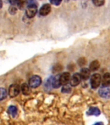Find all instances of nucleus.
Returning <instances> with one entry per match:
<instances>
[{
    "label": "nucleus",
    "mask_w": 110,
    "mask_h": 125,
    "mask_svg": "<svg viewBox=\"0 0 110 125\" xmlns=\"http://www.w3.org/2000/svg\"><path fill=\"white\" fill-rule=\"evenodd\" d=\"M38 8L37 5L34 3H30L27 5V9H26V15L28 18H33L37 13Z\"/></svg>",
    "instance_id": "1"
},
{
    "label": "nucleus",
    "mask_w": 110,
    "mask_h": 125,
    "mask_svg": "<svg viewBox=\"0 0 110 125\" xmlns=\"http://www.w3.org/2000/svg\"><path fill=\"white\" fill-rule=\"evenodd\" d=\"M101 82V76L99 74H93L91 78V87L93 89H96L100 85V83Z\"/></svg>",
    "instance_id": "2"
},
{
    "label": "nucleus",
    "mask_w": 110,
    "mask_h": 125,
    "mask_svg": "<svg viewBox=\"0 0 110 125\" xmlns=\"http://www.w3.org/2000/svg\"><path fill=\"white\" fill-rule=\"evenodd\" d=\"M19 92H20V87L17 84H12L10 85L8 88V95L10 96V97H16L19 93Z\"/></svg>",
    "instance_id": "3"
},
{
    "label": "nucleus",
    "mask_w": 110,
    "mask_h": 125,
    "mask_svg": "<svg viewBox=\"0 0 110 125\" xmlns=\"http://www.w3.org/2000/svg\"><path fill=\"white\" fill-rule=\"evenodd\" d=\"M41 83H42V80L41 78L38 76H32L29 81V85L30 87L32 88H36L38 87L40 85Z\"/></svg>",
    "instance_id": "4"
},
{
    "label": "nucleus",
    "mask_w": 110,
    "mask_h": 125,
    "mask_svg": "<svg viewBox=\"0 0 110 125\" xmlns=\"http://www.w3.org/2000/svg\"><path fill=\"white\" fill-rule=\"evenodd\" d=\"M82 80V77L80 76V74L78 73H75L73 76H72V78H71L70 80V83L71 85V86L73 87H76L78 85H79L80 82Z\"/></svg>",
    "instance_id": "5"
},
{
    "label": "nucleus",
    "mask_w": 110,
    "mask_h": 125,
    "mask_svg": "<svg viewBox=\"0 0 110 125\" xmlns=\"http://www.w3.org/2000/svg\"><path fill=\"white\" fill-rule=\"evenodd\" d=\"M71 80L70 74L69 72H64L60 76V82L61 85H66Z\"/></svg>",
    "instance_id": "6"
},
{
    "label": "nucleus",
    "mask_w": 110,
    "mask_h": 125,
    "mask_svg": "<svg viewBox=\"0 0 110 125\" xmlns=\"http://www.w3.org/2000/svg\"><path fill=\"white\" fill-rule=\"evenodd\" d=\"M51 10V7L49 4H44L40 9V11H39L40 15L43 16H47L49 14Z\"/></svg>",
    "instance_id": "7"
},
{
    "label": "nucleus",
    "mask_w": 110,
    "mask_h": 125,
    "mask_svg": "<svg viewBox=\"0 0 110 125\" xmlns=\"http://www.w3.org/2000/svg\"><path fill=\"white\" fill-rule=\"evenodd\" d=\"M99 93L101 96L104 98H108L110 97V90L106 86H104L99 89Z\"/></svg>",
    "instance_id": "8"
},
{
    "label": "nucleus",
    "mask_w": 110,
    "mask_h": 125,
    "mask_svg": "<svg viewBox=\"0 0 110 125\" xmlns=\"http://www.w3.org/2000/svg\"><path fill=\"white\" fill-rule=\"evenodd\" d=\"M80 74L81 76L82 79H83L84 80H87L89 78V76H90V70L86 68H82Z\"/></svg>",
    "instance_id": "9"
},
{
    "label": "nucleus",
    "mask_w": 110,
    "mask_h": 125,
    "mask_svg": "<svg viewBox=\"0 0 110 125\" xmlns=\"http://www.w3.org/2000/svg\"><path fill=\"white\" fill-rule=\"evenodd\" d=\"M103 86H106V87H108L110 86V73H106V74L103 76L102 80Z\"/></svg>",
    "instance_id": "10"
},
{
    "label": "nucleus",
    "mask_w": 110,
    "mask_h": 125,
    "mask_svg": "<svg viewBox=\"0 0 110 125\" xmlns=\"http://www.w3.org/2000/svg\"><path fill=\"white\" fill-rule=\"evenodd\" d=\"M100 67V63L98 61H93L89 64V70L91 71H96Z\"/></svg>",
    "instance_id": "11"
},
{
    "label": "nucleus",
    "mask_w": 110,
    "mask_h": 125,
    "mask_svg": "<svg viewBox=\"0 0 110 125\" xmlns=\"http://www.w3.org/2000/svg\"><path fill=\"white\" fill-rule=\"evenodd\" d=\"M87 114L89 115H96L98 116L101 114V111L97 107H91L89 108V111L87 112Z\"/></svg>",
    "instance_id": "12"
},
{
    "label": "nucleus",
    "mask_w": 110,
    "mask_h": 125,
    "mask_svg": "<svg viewBox=\"0 0 110 125\" xmlns=\"http://www.w3.org/2000/svg\"><path fill=\"white\" fill-rule=\"evenodd\" d=\"M51 85L54 88H58L61 85L60 82V76H56L55 78H52V80H51Z\"/></svg>",
    "instance_id": "13"
},
{
    "label": "nucleus",
    "mask_w": 110,
    "mask_h": 125,
    "mask_svg": "<svg viewBox=\"0 0 110 125\" xmlns=\"http://www.w3.org/2000/svg\"><path fill=\"white\" fill-rule=\"evenodd\" d=\"M30 87V85L27 83H23L22 85L21 89L23 94L27 95V94H29L31 93V90H30V87Z\"/></svg>",
    "instance_id": "14"
},
{
    "label": "nucleus",
    "mask_w": 110,
    "mask_h": 125,
    "mask_svg": "<svg viewBox=\"0 0 110 125\" xmlns=\"http://www.w3.org/2000/svg\"><path fill=\"white\" fill-rule=\"evenodd\" d=\"M8 112L9 113L10 115H11L12 117H15L16 116L17 113V107L16 106H14V105H11L8 107Z\"/></svg>",
    "instance_id": "15"
},
{
    "label": "nucleus",
    "mask_w": 110,
    "mask_h": 125,
    "mask_svg": "<svg viewBox=\"0 0 110 125\" xmlns=\"http://www.w3.org/2000/svg\"><path fill=\"white\" fill-rule=\"evenodd\" d=\"M7 93L5 89L0 87V101L5 99L7 97Z\"/></svg>",
    "instance_id": "16"
},
{
    "label": "nucleus",
    "mask_w": 110,
    "mask_h": 125,
    "mask_svg": "<svg viewBox=\"0 0 110 125\" xmlns=\"http://www.w3.org/2000/svg\"><path fill=\"white\" fill-rule=\"evenodd\" d=\"M27 0H19V1L17 3V5H18V7L20 9H23V8L25 7V5L27 3Z\"/></svg>",
    "instance_id": "17"
},
{
    "label": "nucleus",
    "mask_w": 110,
    "mask_h": 125,
    "mask_svg": "<svg viewBox=\"0 0 110 125\" xmlns=\"http://www.w3.org/2000/svg\"><path fill=\"white\" fill-rule=\"evenodd\" d=\"M93 4L97 7H101L104 4V0H93Z\"/></svg>",
    "instance_id": "18"
},
{
    "label": "nucleus",
    "mask_w": 110,
    "mask_h": 125,
    "mask_svg": "<svg viewBox=\"0 0 110 125\" xmlns=\"http://www.w3.org/2000/svg\"><path fill=\"white\" fill-rule=\"evenodd\" d=\"M71 87H70L69 86L67 85H64V87H63L62 89V93H69L71 92Z\"/></svg>",
    "instance_id": "19"
},
{
    "label": "nucleus",
    "mask_w": 110,
    "mask_h": 125,
    "mask_svg": "<svg viewBox=\"0 0 110 125\" xmlns=\"http://www.w3.org/2000/svg\"><path fill=\"white\" fill-rule=\"evenodd\" d=\"M62 0H50V2L52 4V5L58 6L62 3Z\"/></svg>",
    "instance_id": "20"
},
{
    "label": "nucleus",
    "mask_w": 110,
    "mask_h": 125,
    "mask_svg": "<svg viewBox=\"0 0 110 125\" xmlns=\"http://www.w3.org/2000/svg\"><path fill=\"white\" fill-rule=\"evenodd\" d=\"M8 1L11 5L14 6L16 5H17V3L19 1V0H8Z\"/></svg>",
    "instance_id": "21"
},
{
    "label": "nucleus",
    "mask_w": 110,
    "mask_h": 125,
    "mask_svg": "<svg viewBox=\"0 0 110 125\" xmlns=\"http://www.w3.org/2000/svg\"><path fill=\"white\" fill-rule=\"evenodd\" d=\"M2 5H3V3H2V0H0V9L2 7Z\"/></svg>",
    "instance_id": "22"
}]
</instances>
